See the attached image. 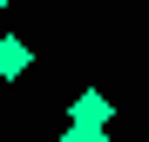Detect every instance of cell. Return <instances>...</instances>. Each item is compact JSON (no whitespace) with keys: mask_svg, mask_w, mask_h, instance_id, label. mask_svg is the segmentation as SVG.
Here are the masks:
<instances>
[{"mask_svg":"<svg viewBox=\"0 0 149 142\" xmlns=\"http://www.w3.org/2000/svg\"><path fill=\"white\" fill-rule=\"evenodd\" d=\"M0 7H14V0H0Z\"/></svg>","mask_w":149,"mask_h":142,"instance_id":"4","label":"cell"},{"mask_svg":"<svg viewBox=\"0 0 149 142\" xmlns=\"http://www.w3.org/2000/svg\"><path fill=\"white\" fill-rule=\"evenodd\" d=\"M27 68H34V47L20 34H0V81H20Z\"/></svg>","mask_w":149,"mask_h":142,"instance_id":"2","label":"cell"},{"mask_svg":"<svg viewBox=\"0 0 149 142\" xmlns=\"http://www.w3.org/2000/svg\"><path fill=\"white\" fill-rule=\"evenodd\" d=\"M61 142H109V129H88V122H68Z\"/></svg>","mask_w":149,"mask_h":142,"instance_id":"3","label":"cell"},{"mask_svg":"<svg viewBox=\"0 0 149 142\" xmlns=\"http://www.w3.org/2000/svg\"><path fill=\"white\" fill-rule=\"evenodd\" d=\"M68 122L109 129V122H115V108H109V95H102V88H81V95H74V108H68Z\"/></svg>","mask_w":149,"mask_h":142,"instance_id":"1","label":"cell"}]
</instances>
